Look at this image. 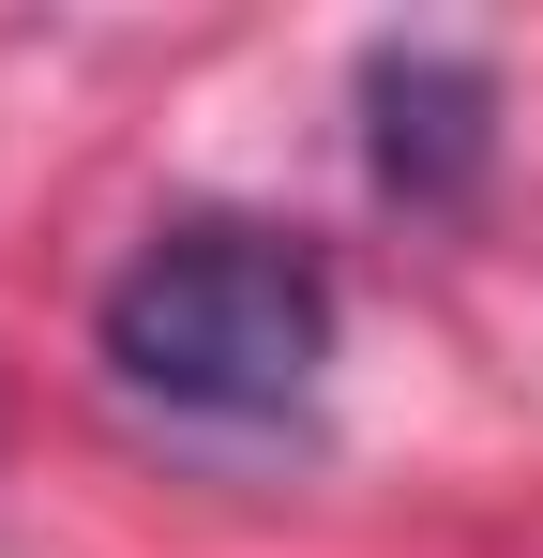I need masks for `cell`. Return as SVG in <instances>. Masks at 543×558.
I'll return each instance as SVG.
<instances>
[{
	"label": "cell",
	"mask_w": 543,
	"mask_h": 558,
	"mask_svg": "<svg viewBox=\"0 0 543 558\" xmlns=\"http://www.w3.org/2000/svg\"><path fill=\"white\" fill-rule=\"evenodd\" d=\"M106 363H121V392L196 408V423H287L317 392V363H333V272L287 227L196 211V227H167V242L121 257Z\"/></svg>",
	"instance_id": "obj_1"
},
{
	"label": "cell",
	"mask_w": 543,
	"mask_h": 558,
	"mask_svg": "<svg viewBox=\"0 0 543 558\" xmlns=\"http://www.w3.org/2000/svg\"><path fill=\"white\" fill-rule=\"evenodd\" d=\"M362 151H377V182L423 196V211L468 196L483 151H498V76L468 46H377L362 61Z\"/></svg>",
	"instance_id": "obj_2"
}]
</instances>
